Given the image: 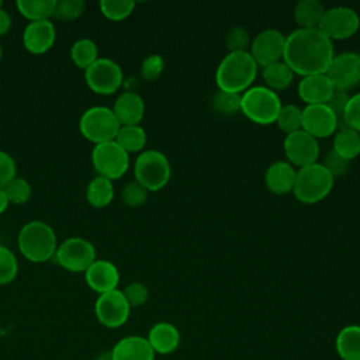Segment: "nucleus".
Masks as SVG:
<instances>
[{"label": "nucleus", "instance_id": "f257e3e1", "mask_svg": "<svg viewBox=\"0 0 360 360\" xmlns=\"http://www.w3.org/2000/svg\"><path fill=\"white\" fill-rule=\"evenodd\" d=\"M333 56L332 41L319 28H297L285 37L283 60L297 75L325 73Z\"/></svg>", "mask_w": 360, "mask_h": 360}, {"label": "nucleus", "instance_id": "f03ea898", "mask_svg": "<svg viewBox=\"0 0 360 360\" xmlns=\"http://www.w3.org/2000/svg\"><path fill=\"white\" fill-rule=\"evenodd\" d=\"M257 63L246 52H228L215 70V83L218 90L240 94L252 87L257 75Z\"/></svg>", "mask_w": 360, "mask_h": 360}, {"label": "nucleus", "instance_id": "7ed1b4c3", "mask_svg": "<svg viewBox=\"0 0 360 360\" xmlns=\"http://www.w3.org/2000/svg\"><path fill=\"white\" fill-rule=\"evenodd\" d=\"M20 253L32 263H44L53 259L58 240L51 225L44 221L32 219L22 225L17 236Z\"/></svg>", "mask_w": 360, "mask_h": 360}, {"label": "nucleus", "instance_id": "20e7f679", "mask_svg": "<svg viewBox=\"0 0 360 360\" xmlns=\"http://www.w3.org/2000/svg\"><path fill=\"white\" fill-rule=\"evenodd\" d=\"M333 181L332 174L319 162H315L297 170L291 193L302 204H316L332 191Z\"/></svg>", "mask_w": 360, "mask_h": 360}, {"label": "nucleus", "instance_id": "39448f33", "mask_svg": "<svg viewBox=\"0 0 360 360\" xmlns=\"http://www.w3.org/2000/svg\"><path fill=\"white\" fill-rule=\"evenodd\" d=\"M281 105L277 93L266 86H252L240 94V112L260 125L276 122Z\"/></svg>", "mask_w": 360, "mask_h": 360}, {"label": "nucleus", "instance_id": "423d86ee", "mask_svg": "<svg viewBox=\"0 0 360 360\" xmlns=\"http://www.w3.org/2000/svg\"><path fill=\"white\" fill-rule=\"evenodd\" d=\"M170 162L165 153L156 149H148L138 155L134 163V176L148 191L163 188L170 180Z\"/></svg>", "mask_w": 360, "mask_h": 360}, {"label": "nucleus", "instance_id": "0eeeda50", "mask_svg": "<svg viewBox=\"0 0 360 360\" xmlns=\"http://www.w3.org/2000/svg\"><path fill=\"white\" fill-rule=\"evenodd\" d=\"M120 127L121 125L115 118L112 108L105 105H94L87 108L79 120L80 134L94 145L114 141Z\"/></svg>", "mask_w": 360, "mask_h": 360}, {"label": "nucleus", "instance_id": "6e6552de", "mask_svg": "<svg viewBox=\"0 0 360 360\" xmlns=\"http://www.w3.org/2000/svg\"><path fill=\"white\" fill-rule=\"evenodd\" d=\"M91 163L97 176L112 181L127 173L129 167V153H127L115 141L97 143L91 150Z\"/></svg>", "mask_w": 360, "mask_h": 360}, {"label": "nucleus", "instance_id": "1a4fd4ad", "mask_svg": "<svg viewBox=\"0 0 360 360\" xmlns=\"http://www.w3.org/2000/svg\"><path fill=\"white\" fill-rule=\"evenodd\" d=\"M53 259L68 271L84 273L97 256L90 240L80 236H72L58 245Z\"/></svg>", "mask_w": 360, "mask_h": 360}, {"label": "nucleus", "instance_id": "9d476101", "mask_svg": "<svg viewBox=\"0 0 360 360\" xmlns=\"http://www.w3.org/2000/svg\"><path fill=\"white\" fill-rule=\"evenodd\" d=\"M84 80L91 91L108 96L121 87L124 73L115 60L110 58H98L84 70Z\"/></svg>", "mask_w": 360, "mask_h": 360}, {"label": "nucleus", "instance_id": "9b49d317", "mask_svg": "<svg viewBox=\"0 0 360 360\" xmlns=\"http://www.w3.org/2000/svg\"><path fill=\"white\" fill-rule=\"evenodd\" d=\"M318 28L330 41L347 39L360 28V17L352 7L335 6L325 10Z\"/></svg>", "mask_w": 360, "mask_h": 360}, {"label": "nucleus", "instance_id": "f8f14e48", "mask_svg": "<svg viewBox=\"0 0 360 360\" xmlns=\"http://www.w3.org/2000/svg\"><path fill=\"white\" fill-rule=\"evenodd\" d=\"M336 90L347 91L360 84V53L346 51L333 56L325 72Z\"/></svg>", "mask_w": 360, "mask_h": 360}, {"label": "nucleus", "instance_id": "ddd939ff", "mask_svg": "<svg viewBox=\"0 0 360 360\" xmlns=\"http://www.w3.org/2000/svg\"><path fill=\"white\" fill-rule=\"evenodd\" d=\"M285 45V35L277 28H266L256 34L249 46V53L257 66H267L270 63L283 60Z\"/></svg>", "mask_w": 360, "mask_h": 360}, {"label": "nucleus", "instance_id": "4468645a", "mask_svg": "<svg viewBox=\"0 0 360 360\" xmlns=\"http://www.w3.org/2000/svg\"><path fill=\"white\" fill-rule=\"evenodd\" d=\"M94 312L101 325L107 328H120L128 321L131 307L127 302L122 291L117 288L98 295L96 300Z\"/></svg>", "mask_w": 360, "mask_h": 360}, {"label": "nucleus", "instance_id": "2eb2a0df", "mask_svg": "<svg viewBox=\"0 0 360 360\" xmlns=\"http://www.w3.org/2000/svg\"><path fill=\"white\" fill-rule=\"evenodd\" d=\"M283 148L288 163L298 166V169L315 163L319 158L318 139L304 129L287 134L283 142Z\"/></svg>", "mask_w": 360, "mask_h": 360}, {"label": "nucleus", "instance_id": "dca6fc26", "mask_svg": "<svg viewBox=\"0 0 360 360\" xmlns=\"http://www.w3.org/2000/svg\"><path fill=\"white\" fill-rule=\"evenodd\" d=\"M339 128L338 120L328 104H309L302 108L301 129L314 138H328Z\"/></svg>", "mask_w": 360, "mask_h": 360}, {"label": "nucleus", "instance_id": "f3484780", "mask_svg": "<svg viewBox=\"0 0 360 360\" xmlns=\"http://www.w3.org/2000/svg\"><path fill=\"white\" fill-rule=\"evenodd\" d=\"M56 39V28L52 20L31 21L22 31V45L32 55L48 52Z\"/></svg>", "mask_w": 360, "mask_h": 360}, {"label": "nucleus", "instance_id": "a211bd4d", "mask_svg": "<svg viewBox=\"0 0 360 360\" xmlns=\"http://www.w3.org/2000/svg\"><path fill=\"white\" fill-rule=\"evenodd\" d=\"M84 280L93 291L104 294L117 290L120 283V271L112 262L96 259L84 271Z\"/></svg>", "mask_w": 360, "mask_h": 360}, {"label": "nucleus", "instance_id": "6ab92c4d", "mask_svg": "<svg viewBox=\"0 0 360 360\" xmlns=\"http://www.w3.org/2000/svg\"><path fill=\"white\" fill-rule=\"evenodd\" d=\"M335 87L326 73L302 76L298 83V96L307 104H326L333 94Z\"/></svg>", "mask_w": 360, "mask_h": 360}, {"label": "nucleus", "instance_id": "aec40b11", "mask_svg": "<svg viewBox=\"0 0 360 360\" xmlns=\"http://www.w3.org/2000/svg\"><path fill=\"white\" fill-rule=\"evenodd\" d=\"M120 125H139L145 115V101L135 91H122L112 107Z\"/></svg>", "mask_w": 360, "mask_h": 360}, {"label": "nucleus", "instance_id": "412c9836", "mask_svg": "<svg viewBox=\"0 0 360 360\" xmlns=\"http://www.w3.org/2000/svg\"><path fill=\"white\" fill-rule=\"evenodd\" d=\"M155 352L146 338L125 336L111 350L112 360H155Z\"/></svg>", "mask_w": 360, "mask_h": 360}, {"label": "nucleus", "instance_id": "4be33fe9", "mask_svg": "<svg viewBox=\"0 0 360 360\" xmlns=\"http://www.w3.org/2000/svg\"><path fill=\"white\" fill-rule=\"evenodd\" d=\"M297 170L287 160L273 162L264 173V183L267 188L278 195L292 191Z\"/></svg>", "mask_w": 360, "mask_h": 360}, {"label": "nucleus", "instance_id": "5701e85b", "mask_svg": "<svg viewBox=\"0 0 360 360\" xmlns=\"http://www.w3.org/2000/svg\"><path fill=\"white\" fill-rule=\"evenodd\" d=\"M146 339L155 353L170 354L177 350L181 336L179 329L173 323L158 322L149 329Z\"/></svg>", "mask_w": 360, "mask_h": 360}, {"label": "nucleus", "instance_id": "b1692460", "mask_svg": "<svg viewBox=\"0 0 360 360\" xmlns=\"http://www.w3.org/2000/svg\"><path fill=\"white\" fill-rule=\"evenodd\" d=\"M336 353L342 360H360V325H347L335 340Z\"/></svg>", "mask_w": 360, "mask_h": 360}, {"label": "nucleus", "instance_id": "393cba45", "mask_svg": "<svg viewBox=\"0 0 360 360\" xmlns=\"http://www.w3.org/2000/svg\"><path fill=\"white\" fill-rule=\"evenodd\" d=\"M325 10L319 0H300L292 14L298 28H318Z\"/></svg>", "mask_w": 360, "mask_h": 360}, {"label": "nucleus", "instance_id": "a878e982", "mask_svg": "<svg viewBox=\"0 0 360 360\" xmlns=\"http://www.w3.org/2000/svg\"><path fill=\"white\" fill-rule=\"evenodd\" d=\"M332 149L343 159L352 162L360 155V132L350 128H339L333 134Z\"/></svg>", "mask_w": 360, "mask_h": 360}, {"label": "nucleus", "instance_id": "bb28decb", "mask_svg": "<svg viewBox=\"0 0 360 360\" xmlns=\"http://www.w3.org/2000/svg\"><path fill=\"white\" fill-rule=\"evenodd\" d=\"M114 198V184L111 180L96 176L90 180L86 188V200L94 208H104L110 205Z\"/></svg>", "mask_w": 360, "mask_h": 360}, {"label": "nucleus", "instance_id": "cd10ccee", "mask_svg": "<svg viewBox=\"0 0 360 360\" xmlns=\"http://www.w3.org/2000/svg\"><path fill=\"white\" fill-rule=\"evenodd\" d=\"M294 75L295 73L288 68V65L284 60L270 63L264 66L262 72L266 87H269L273 91L287 89L292 83Z\"/></svg>", "mask_w": 360, "mask_h": 360}, {"label": "nucleus", "instance_id": "c85d7f7f", "mask_svg": "<svg viewBox=\"0 0 360 360\" xmlns=\"http://www.w3.org/2000/svg\"><path fill=\"white\" fill-rule=\"evenodd\" d=\"M127 153L139 152L145 148L148 136L141 125H121L114 139Z\"/></svg>", "mask_w": 360, "mask_h": 360}, {"label": "nucleus", "instance_id": "c756f323", "mask_svg": "<svg viewBox=\"0 0 360 360\" xmlns=\"http://www.w3.org/2000/svg\"><path fill=\"white\" fill-rule=\"evenodd\" d=\"M56 0H18L15 7L18 13L31 21L51 20Z\"/></svg>", "mask_w": 360, "mask_h": 360}, {"label": "nucleus", "instance_id": "7c9ffc66", "mask_svg": "<svg viewBox=\"0 0 360 360\" xmlns=\"http://www.w3.org/2000/svg\"><path fill=\"white\" fill-rule=\"evenodd\" d=\"M72 62L79 68L86 70L90 65H93L98 56V48L96 42L90 38H80L73 42L70 48Z\"/></svg>", "mask_w": 360, "mask_h": 360}, {"label": "nucleus", "instance_id": "2f4dec72", "mask_svg": "<svg viewBox=\"0 0 360 360\" xmlns=\"http://www.w3.org/2000/svg\"><path fill=\"white\" fill-rule=\"evenodd\" d=\"M210 105L219 115H235L240 112V94L217 90L210 100Z\"/></svg>", "mask_w": 360, "mask_h": 360}, {"label": "nucleus", "instance_id": "473e14b6", "mask_svg": "<svg viewBox=\"0 0 360 360\" xmlns=\"http://www.w3.org/2000/svg\"><path fill=\"white\" fill-rule=\"evenodd\" d=\"M101 14L111 21H121L129 17L135 8L134 0H101L98 3Z\"/></svg>", "mask_w": 360, "mask_h": 360}, {"label": "nucleus", "instance_id": "72a5a7b5", "mask_svg": "<svg viewBox=\"0 0 360 360\" xmlns=\"http://www.w3.org/2000/svg\"><path fill=\"white\" fill-rule=\"evenodd\" d=\"M276 124L285 134H291L294 131L301 129L302 125V110L295 104L281 105Z\"/></svg>", "mask_w": 360, "mask_h": 360}, {"label": "nucleus", "instance_id": "f704fd0d", "mask_svg": "<svg viewBox=\"0 0 360 360\" xmlns=\"http://www.w3.org/2000/svg\"><path fill=\"white\" fill-rule=\"evenodd\" d=\"M4 193L7 195V200L10 204L21 205L25 204L32 194L31 184L24 177H14L4 188Z\"/></svg>", "mask_w": 360, "mask_h": 360}, {"label": "nucleus", "instance_id": "c9c22d12", "mask_svg": "<svg viewBox=\"0 0 360 360\" xmlns=\"http://www.w3.org/2000/svg\"><path fill=\"white\" fill-rule=\"evenodd\" d=\"M86 4L83 0H56L52 18L59 21H72L84 13Z\"/></svg>", "mask_w": 360, "mask_h": 360}, {"label": "nucleus", "instance_id": "e433bc0d", "mask_svg": "<svg viewBox=\"0 0 360 360\" xmlns=\"http://www.w3.org/2000/svg\"><path fill=\"white\" fill-rule=\"evenodd\" d=\"M17 273L18 262L14 253L7 246L0 245V285H6L14 281Z\"/></svg>", "mask_w": 360, "mask_h": 360}, {"label": "nucleus", "instance_id": "4c0bfd02", "mask_svg": "<svg viewBox=\"0 0 360 360\" xmlns=\"http://www.w3.org/2000/svg\"><path fill=\"white\" fill-rule=\"evenodd\" d=\"M250 35L242 25L231 27L225 34V46L229 52H246L250 46Z\"/></svg>", "mask_w": 360, "mask_h": 360}, {"label": "nucleus", "instance_id": "58836bf2", "mask_svg": "<svg viewBox=\"0 0 360 360\" xmlns=\"http://www.w3.org/2000/svg\"><path fill=\"white\" fill-rule=\"evenodd\" d=\"M148 194H149V191L136 180L128 181L121 190L122 202L131 208H138V207L143 205L148 200Z\"/></svg>", "mask_w": 360, "mask_h": 360}, {"label": "nucleus", "instance_id": "ea45409f", "mask_svg": "<svg viewBox=\"0 0 360 360\" xmlns=\"http://www.w3.org/2000/svg\"><path fill=\"white\" fill-rule=\"evenodd\" d=\"M165 69V60L159 53L148 55L141 63V76L143 80L153 82L156 80Z\"/></svg>", "mask_w": 360, "mask_h": 360}, {"label": "nucleus", "instance_id": "a19ab883", "mask_svg": "<svg viewBox=\"0 0 360 360\" xmlns=\"http://www.w3.org/2000/svg\"><path fill=\"white\" fill-rule=\"evenodd\" d=\"M127 302L129 304V307H141L143 305L148 298H149V290L148 287L141 283V281H134V283H129L124 291H122Z\"/></svg>", "mask_w": 360, "mask_h": 360}, {"label": "nucleus", "instance_id": "79ce46f5", "mask_svg": "<svg viewBox=\"0 0 360 360\" xmlns=\"http://www.w3.org/2000/svg\"><path fill=\"white\" fill-rule=\"evenodd\" d=\"M343 127L360 132V91L349 97L343 117Z\"/></svg>", "mask_w": 360, "mask_h": 360}, {"label": "nucleus", "instance_id": "37998d69", "mask_svg": "<svg viewBox=\"0 0 360 360\" xmlns=\"http://www.w3.org/2000/svg\"><path fill=\"white\" fill-rule=\"evenodd\" d=\"M321 165L332 174V177H339L342 174H345L350 166V162L343 159L342 156H339L333 149L328 150L323 155V159L321 162Z\"/></svg>", "mask_w": 360, "mask_h": 360}, {"label": "nucleus", "instance_id": "c03bdc74", "mask_svg": "<svg viewBox=\"0 0 360 360\" xmlns=\"http://www.w3.org/2000/svg\"><path fill=\"white\" fill-rule=\"evenodd\" d=\"M349 93L347 91H342V90H336L333 91V94L330 96V98L328 100V107L332 110V112L335 114L339 128H343V117H345V111H346V105L349 101ZM338 128V129H339Z\"/></svg>", "mask_w": 360, "mask_h": 360}, {"label": "nucleus", "instance_id": "a18cd8bd", "mask_svg": "<svg viewBox=\"0 0 360 360\" xmlns=\"http://www.w3.org/2000/svg\"><path fill=\"white\" fill-rule=\"evenodd\" d=\"M14 177H17V165L14 158L0 150V188H4Z\"/></svg>", "mask_w": 360, "mask_h": 360}, {"label": "nucleus", "instance_id": "49530a36", "mask_svg": "<svg viewBox=\"0 0 360 360\" xmlns=\"http://www.w3.org/2000/svg\"><path fill=\"white\" fill-rule=\"evenodd\" d=\"M11 24H13V18L10 13L1 7L0 8V37L6 35L10 31Z\"/></svg>", "mask_w": 360, "mask_h": 360}, {"label": "nucleus", "instance_id": "de8ad7c7", "mask_svg": "<svg viewBox=\"0 0 360 360\" xmlns=\"http://www.w3.org/2000/svg\"><path fill=\"white\" fill-rule=\"evenodd\" d=\"M8 204H10V202H8V200H7V195H6L4 190L0 188V215L7 210Z\"/></svg>", "mask_w": 360, "mask_h": 360}, {"label": "nucleus", "instance_id": "09e8293b", "mask_svg": "<svg viewBox=\"0 0 360 360\" xmlns=\"http://www.w3.org/2000/svg\"><path fill=\"white\" fill-rule=\"evenodd\" d=\"M97 360H112L111 352H110V353H103V354H100V356L97 357Z\"/></svg>", "mask_w": 360, "mask_h": 360}, {"label": "nucleus", "instance_id": "8fccbe9b", "mask_svg": "<svg viewBox=\"0 0 360 360\" xmlns=\"http://www.w3.org/2000/svg\"><path fill=\"white\" fill-rule=\"evenodd\" d=\"M1 55H3V51H1V46H0V62H1Z\"/></svg>", "mask_w": 360, "mask_h": 360}, {"label": "nucleus", "instance_id": "3c124183", "mask_svg": "<svg viewBox=\"0 0 360 360\" xmlns=\"http://www.w3.org/2000/svg\"><path fill=\"white\" fill-rule=\"evenodd\" d=\"M1 7H3V3H1V0H0V8H1Z\"/></svg>", "mask_w": 360, "mask_h": 360}]
</instances>
